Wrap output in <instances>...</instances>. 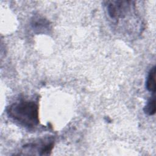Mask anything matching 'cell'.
Wrapping results in <instances>:
<instances>
[{
    "instance_id": "obj_1",
    "label": "cell",
    "mask_w": 156,
    "mask_h": 156,
    "mask_svg": "<svg viewBox=\"0 0 156 156\" xmlns=\"http://www.w3.org/2000/svg\"><path fill=\"white\" fill-rule=\"evenodd\" d=\"M8 116L15 122L27 128H33L39 123V107L37 102L20 99L7 108Z\"/></svg>"
},
{
    "instance_id": "obj_2",
    "label": "cell",
    "mask_w": 156,
    "mask_h": 156,
    "mask_svg": "<svg viewBox=\"0 0 156 156\" xmlns=\"http://www.w3.org/2000/svg\"><path fill=\"white\" fill-rule=\"evenodd\" d=\"M54 142L52 137L40 139L38 142L28 143L23 146L24 151H38L39 155H48L52 151Z\"/></svg>"
},
{
    "instance_id": "obj_3",
    "label": "cell",
    "mask_w": 156,
    "mask_h": 156,
    "mask_svg": "<svg viewBox=\"0 0 156 156\" xmlns=\"http://www.w3.org/2000/svg\"><path fill=\"white\" fill-rule=\"evenodd\" d=\"M146 89L154 93L155 92V66H153L149 71L146 81Z\"/></svg>"
},
{
    "instance_id": "obj_4",
    "label": "cell",
    "mask_w": 156,
    "mask_h": 156,
    "mask_svg": "<svg viewBox=\"0 0 156 156\" xmlns=\"http://www.w3.org/2000/svg\"><path fill=\"white\" fill-rule=\"evenodd\" d=\"M31 25L34 29L38 31L39 30V32L41 31H43L44 30H47L49 28V21L40 17L34 18V19L32 20Z\"/></svg>"
},
{
    "instance_id": "obj_5",
    "label": "cell",
    "mask_w": 156,
    "mask_h": 156,
    "mask_svg": "<svg viewBox=\"0 0 156 156\" xmlns=\"http://www.w3.org/2000/svg\"><path fill=\"white\" fill-rule=\"evenodd\" d=\"M144 113L148 115H153L155 113V99L154 96L151 98L143 109Z\"/></svg>"
}]
</instances>
